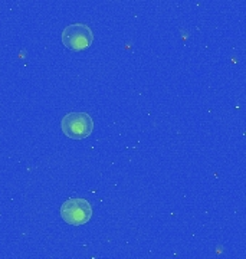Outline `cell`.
I'll return each instance as SVG.
<instances>
[{
	"mask_svg": "<svg viewBox=\"0 0 246 259\" xmlns=\"http://www.w3.org/2000/svg\"><path fill=\"white\" fill-rule=\"evenodd\" d=\"M61 128L66 137L84 140L94 131V120L88 112H68L61 121Z\"/></svg>",
	"mask_w": 246,
	"mask_h": 259,
	"instance_id": "1",
	"label": "cell"
},
{
	"mask_svg": "<svg viewBox=\"0 0 246 259\" xmlns=\"http://www.w3.org/2000/svg\"><path fill=\"white\" fill-rule=\"evenodd\" d=\"M92 206L87 199L73 197L64 202L61 207V216L65 222L72 226L85 225L92 218Z\"/></svg>",
	"mask_w": 246,
	"mask_h": 259,
	"instance_id": "2",
	"label": "cell"
},
{
	"mask_svg": "<svg viewBox=\"0 0 246 259\" xmlns=\"http://www.w3.org/2000/svg\"><path fill=\"white\" fill-rule=\"evenodd\" d=\"M62 42L68 49L84 51L94 42V32L85 23H72L62 32Z\"/></svg>",
	"mask_w": 246,
	"mask_h": 259,
	"instance_id": "3",
	"label": "cell"
}]
</instances>
